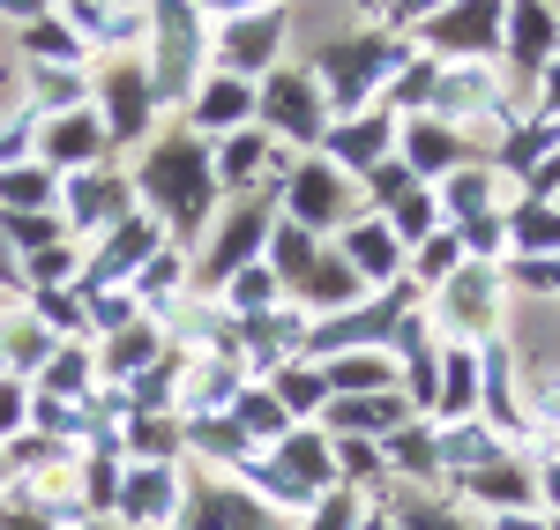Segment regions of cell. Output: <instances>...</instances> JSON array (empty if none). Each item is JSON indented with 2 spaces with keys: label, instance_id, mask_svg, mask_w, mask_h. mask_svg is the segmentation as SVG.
I'll return each instance as SVG.
<instances>
[{
  "label": "cell",
  "instance_id": "1",
  "mask_svg": "<svg viewBox=\"0 0 560 530\" xmlns=\"http://www.w3.org/2000/svg\"><path fill=\"white\" fill-rule=\"evenodd\" d=\"M501 23H509V0H448L441 15L419 23V52L427 60H501Z\"/></svg>",
  "mask_w": 560,
  "mask_h": 530
},
{
  "label": "cell",
  "instance_id": "2",
  "mask_svg": "<svg viewBox=\"0 0 560 530\" xmlns=\"http://www.w3.org/2000/svg\"><path fill=\"white\" fill-rule=\"evenodd\" d=\"M560 60V15L553 0H509V23H501V75L516 97L538 90V75Z\"/></svg>",
  "mask_w": 560,
  "mask_h": 530
},
{
  "label": "cell",
  "instance_id": "3",
  "mask_svg": "<svg viewBox=\"0 0 560 530\" xmlns=\"http://www.w3.org/2000/svg\"><path fill=\"white\" fill-rule=\"evenodd\" d=\"M501 307H509V284H501L486 262H464L427 299V314L448 321V344H486V337H493V321H501Z\"/></svg>",
  "mask_w": 560,
  "mask_h": 530
},
{
  "label": "cell",
  "instance_id": "4",
  "mask_svg": "<svg viewBox=\"0 0 560 530\" xmlns=\"http://www.w3.org/2000/svg\"><path fill=\"white\" fill-rule=\"evenodd\" d=\"M142 187L158 195V210L173 224H195L217 202V173H210V157H202L195 142H165V150L142 165Z\"/></svg>",
  "mask_w": 560,
  "mask_h": 530
},
{
  "label": "cell",
  "instance_id": "5",
  "mask_svg": "<svg viewBox=\"0 0 560 530\" xmlns=\"http://www.w3.org/2000/svg\"><path fill=\"white\" fill-rule=\"evenodd\" d=\"M261 113H269V128L292 134V142H322L329 134V97L314 83V68H277L269 90H261Z\"/></svg>",
  "mask_w": 560,
  "mask_h": 530
},
{
  "label": "cell",
  "instance_id": "6",
  "mask_svg": "<svg viewBox=\"0 0 560 530\" xmlns=\"http://www.w3.org/2000/svg\"><path fill=\"white\" fill-rule=\"evenodd\" d=\"M329 165L337 173H374V165H388L396 157V113L388 105H366V113H351V120H329Z\"/></svg>",
  "mask_w": 560,
  "mask_h": 530
},
{
  "label": "cell",
  "instance_id": "7",
  "mask_svg": "<svg viewBox=\"0 0 560 530\" xmlns=\"http://www.w3.org/2000/svg\"><path fill=\"white\" fill-rule=\"evenodd\" d=\"M411 426V403L404 389H382V397H329L322 403V434L329 441H388Z\"/></svg>",
  "mask_w": 560,
  "mask_h": 530
},
{
  "label": "cell",
  "instance_id": "8",
  "mask_svg": "<svg viewBox=\"0 0 560 530\" xmlns=\"http://www.w3.org/2000/svg\"><path fill=\"white\" fill-rule=\"evenodd\" d=\"M396 157L411 165V179H448L456 165H471L464 128H441L427 113H404V120H396Z\"/></svg>",
  "mask_w": 560,
  "mask_h": 530
},
{
  "label": "cell",
  "instance_id": "9",
  "mask_svg": "<svg viewBox=\"0 0 560 530\" xmlns=\"http://www.w3.org/2000/svg\"><path fill=\"white\" fill-rule=\"evenodd\" d=\"M284 38H292V15H284V8L232 15V23H224V75H240V83H247V68H277Z\"/></svg>",
  "mask_w": 560,
  "mask_h": 530
},
{
  "label": "cell",
  "instance_id": "10",
  "mask_svg": "<svg viewBox=\"0 0 560 530\" xmlns=\"http://www.w3.org/2000/svg\"><path fill=\"white\" fill-rule=\"evenodd\" d=\"M284 210H292L284 224H300V232L337 224V210H345V173H337V165H300L292 187H284Z\"/></svg>",
  "mask_w": 560,
  "mask_h": 530
},
{
  "label": "cell",
  "instance_id": "11",
  "mask_svg": "<svg viewBox=\"0 0 560 530\" xmlns=\"http://www.w3.org/2000/svg\"><path fill=\"white\" fill-rule=\"evenodd\" d=\"M300 299L314 314H351V307H366V299H374V284H366L345 255H337V262H329V255H314V269L300 276Z\"/></svg>",
  "mask_w": 560,
  "mask_h": 530
},
{
  "label": "cell",
  "instance_id": "12",
  "mask_svg": "<svg viewBox=\"0 0 560 530\" xmlns=\"http://www.w3.org/2000/svg\"><path fill=\"white\" fill-rule=\"evenodd\" d=\"M433 411H441V426L478 419V344H448V352H441V374H433Z\"/></svg>",
  "mask_w": 560,
  "mask_h": 530
},
{
  "label": "cell",
  "instance_id": "13",
  "mask_svg": "<svg viewBox=\"0 0 560 530\" xmlns=\"http://www.w3.org/2000/svg\"><path fill=\"white\" fill-rule=\"evenodd\" d=\"M345 262L366 276V284H396V269H404V247H396V232H388L374 210L366 217L345 224Z\"/></svg>",
  "mask_w": 560,
  "mask_h": 530
},
{
  "label": "cell",
  "instance_id": "14",
  "mask_svg": "<svg viewBox=\"0 0 560 530\" xmlns=\"http://www.w3.org/2000/svg\"><path fill=\"white\" fill-rule=\"evenodd\" d=\"M456 493L486 500L493 516H501V508H530V500H538V471H523V463H509V456H493V463H486V471H471Z\"/></svg>",
  "mask_w": 560,
  "mask_h": 530
},
{
  "label": "cell",
  "instance_id": "15",
  "mask_svg": "<svg viewBox=\"0 0 560 530\" xmlns=\"http://www.w3.org/2000/svg\"><path fill=\"white\" fill-rule=\"evenodd\" d=\"M329 397H382L396 389V352H351V358H322Z\"/></svg>",
  "mask_w": 560,
  "mask_h": 530
},
{
  "label": "cell",
  "instance_id": "16",
  "mask_svg": "<svg viewBox=\"0 0 560 530\" xmlns=\"http://www.w3.org/2000/svg\"><path fill=\"white\" fill-rule=\"evenodd\" d=\"M493 187H501L493 165H456V173L441 179V195H433V202H441V217H448V224H471V217L493 210Z\"/></svg>",
  "mask_w": 560,
  "mask_h": 530
},
{
  "label": "cell",
  "instance_id": "17",
  "mask_svg": "<svg viewBox=\"0 0 560 530\" xmlns=\"http://www.w3.org/2000/svg\"><path fill=\"white\" fill-rule=\"evenodd\" d=\"M388 456H396V463H388V471H404V479H411V486H441V434H433V426H419V419H411V426H404V434H388Z\"/></svg>",
  "mask_w": 560,
  "mask_h": 530
},
{
  "label": "cell",
  "instance_id": "18",
  "mask_svg": "<svg viewBox=\"0 0 560 530\" xmlns=\"http://www.w3.org/2000/svg\"><path fill=\"white\" fill-rule=\"evenodd\" d=\"M187 530H277V523H269L240 486H202V493H195V523H187Z\"/></svg>",
  "mask_w": 560,
  "mask_h": 530
},
{
  "label": "cell",
  "instance_id": "19",
  "mask_svg": "<svg viewBox=\"0 0 560 530\" xmlns=\"http://www.w3.org/2000/svg\"><path fill=\"white\" fill-rule=\"evenodd\" d=\"M150 239H158V224H142V217H120L113 224V247L90 262V276H83V292H97V284H113L120 269H142V255H150Z\"/></svg>",
  "mask_w": 560,
  "mask_h": 530
},
{
  "label": "cell",
  "instance_id": "20",
  "mask_svg": "<svg viewBox=\"0 0 560 530\" xmlns=\"http://www.w3.org/2000/svg\"><path fill=\"white\" fill-rule=\"evenodd\" d=\"M261 239H269V217L261 210H240V217H224V232L210 239V276H240L247 255H255Z\"/></svg>",
  "mask_w": 560,
  "mask_h": 530
},
{
  "label": "cell",
  "instance_id": "21",
  "mask_svg": "<svg viewBox=\"0 0 560 530\" xmlns=\"http://www.w3.org/2000/svg\"><path fill=\"white\" fill-rule=\"evenodd\" d=\"M247 113H255V90L240 83V75H210L202 97H195V128H247Z\"/></svg>",
  "mask_w": 560,
  "mask_h": 530
},
{
  "label": "cell",
  "instance_id": "22",
  "mask_svg": "<svg viewBox=\"0 0 560 530\" xmlns=\"http://www.w3.org/2000/svg\"><path fill=\"white\" fill-rule=\"evenodd\" d=\"M382 224L396 232V247H427L433 232H448V217H441V202H433V187H411L404 202H388Z\"/></svg>",
  "mask_w": 560,
  "mask_h": 530
},
{
  "label": "cell",
  "instance_id": "23",
  "mask_svg": "<svg viewBox=\"0 0 560 530\" xmlns=\"http://www.w3.org/2000/svg\"><path fill=\"white\" fill-rule=\"evenodd\" d=\"M120 516L128 523H158V516H173V463H142L120 493Z\"/></svg>",
  "mask_w": 560,
  "mask_h": 530
},
{
  "label": "cell",
  "instance_id": "24",
  "mask_svg": "<svg viewBox=\"0 0 560 530\" xmlns=\"http://www.w3.org/2000/svg\"><path fill=\"white\" fill-rule=\"evenodd\" d=\"M509 255H560V202H516Z\"/></svg>",
  "mask_w": 560,
  "mask_h": 530
},
{
  "label": "cell",
  "instance_id": "25",
  "mask_svg": "<svg viewBox=\"0 0 560 530\" xmlns=\"http://www.w3.org/2000/svg\"><path fill=\"white\" fill-rule=\"evenodd\" d=\"M150 97H158V83L142 75V68H120L113 83H105V120H113V134H142V113H150Z\"/></svg>",
  "mask_w": 560,
  "mask_h": 530
},
{
  "label": "cell",
  "instance_id": "26",
  "mask_svg": "<svg viewBox=\"0 0 560 530\" xmlns=\"http://www.w3.org/2000/svg\"><path fill=\"white\" fill-rule=\"evenodd\" d=\"M284 463H292V479H300L306 493L337 486V448H329V434H292V441H284Z\"/></svg>",
  "mask_w": 560,
  "mask_h": 530
},
{
  "label": "cell",
  "instance_id": "27",
  "mask_svg": "<svg viewBox=\"0 0 560 530\" xmlns=\"http://www.w3.org/2000/svg\"><path fill=\"white\" fill-rule=\"evenodd\" d=\"M261 165H284V157L269 150V134H232V142H224V157H217L210 173H217V187H247Z\"/></svg>",
  "mask_w": 560,
  "mask_h": 530
},
{
  "label": "cell",
  "instance_id": "28",
  "mask_svg": "<svg viewBox=\"0 0 560 530\" xmlns=\"http://www.w3.org/2000/svg\"><path fill=\"white\" fill-rule=\"evenodd\" d=\"M456 269H464V239H456V232H433L427 247H419V276H411V284H419V292H441Z\"/></svg>",
  "mask_w": 560,
  "mask_h": 530
},
{
  "label": "cell",
  "instance_id": "29",
  "mask_svg": "<svg viewBox=\"0 0 560 530\" xmlns=\"http://www.w3.org/2000/svg\"><path fill=\"white\" fill-rule=\"evenodd\" d=\"M277 403L284 411H322L329 403V374L322 366H277Z\"/></svg>",
  "mask_w": 560,
  "mask_h": 530
},
{
  "label": "cell",
  "instance_id": "30",
  "mask_svg": "<svg viewBox=\"0 0 560 530\" xmlns=\"http://www.w3.org/2000/svg\"><path fill=\"white\" fill-rule=\"evenodd\" d=\"M232 403H240V426H247V441H269V434L284 441V434H292V411L269 397V389H247V397H232Z\"/></svg>",
  "mask_w": 560,
  "mask_h": 530
},
{
  "label": "cell",
  "instance_id": "31",
  "mask_svg": "<svg viewBox=\"0 0 560 530\" xmlns=\"http://www.w3.org/2000/svg\"><path fill=\"white\" fill-rule=\"evenodd\" d=\"M509 284L523 299H560V255H509Z\"/></svg>",
  "mask_w": 560,
  "mask_h": 530
},
{
  "label": "cell",
  "instance_id": "32",
  "mask_svg": "<svg viewBox=\"0 0 560 530\" xmlns=\"http://www.w3.org/2000/svg\"><path fill=\"white\" fill-rule=\"evenodd\" d=\"M90 150H97V113L60 120V128H52V142H45V157H52V165H75V157H90Z\"/></svg>",
  "mask_w": 560,
  "mask_h": 530
},
{
  "label": "cell",
  "instance_id": "33",
  "mask_svg": "<svg viewBox=\"0 0 560 530\" xmlns=\"http://www.w3.org/2000/svg\"><path fill=\"white\" fill-rule=\"evenodd\" d=\"M388 508H396V530H464L456 508H433V500H411V493L388 486Z\"/></svg>",
  "mask_w": 560,
  "mask_h": 530
},
{
  "label": "cell",
  "instance_id": "34",
  "mask_svg": "<svg viewBox=\"0 0 560 530\" xmlns=\"http://www.w3.org/2000/svg\"><path fill=\"white\" fill-rule=\"evenodd\" d=\"M31 60H52V68H75L83 60V45L68 23H31Z\"/></svg>",
  "mask_w": 560,
  "mask_h": 530
},
{
  "label": "cell",
  "instance_id": "35",
  "mask_svg": "<svg viewBox=\"0 0 560 530\" xmlns=\"http://www.w3.org/2000/svg\"><path fill=\"white\" fill-rule=\"evenodd\" d=\"M351 523H359V493L329 486L322 500H314V523H306V530H351Z\"/></svg>",
  "mask_w": 560,
  "mask_h": 530
},
{
  "label": "cell",
  "instance_id": "36",
  "mask_svg": "<svg viewBox=\"0 0 560 530\" xmlns=\"http://www.w3.org/2000/svg\"><path fill=\"white\" fill-rule=\"evenodd\" d=\"M269 299H277V269H240L232 276V307L240 314H261Z\"/></svg>",
  "mask_w": 560,
  "mask_h": 530
},
{
  "label": "cell",
  "instance_id": "37",
  "mask_svg": "<svg viewBox=\"0 0 560 530\" xmlns=\"http://www.w3.org/2000/svg\"><path fill=\"white\" fill-rule=\"evenodd\" d=\"M173 284H179V255H158V262L135 269V292H142V299H165Z\"/></svg>",
  "mask_w": 560,
  "mask_h": 530
},
{
  "label": "cell",
  "instance_id": "38",
  "mask_svg": "<svg viewBox=\"0 0 560 530\" xmlns=\"http://www.w3.org/2000/svg\"><path fill=\"white\" fill-rule=\"evenodd\" d=\"M0 195H8V202H38V210H45V195H52V173H8V179H0Z\"/></svg>",
  "mask_w": 560,
  "mask_h": 530
},
{
  "label": "cell",
  "instance_id": "39",
  "mask_svg": "<svg viewBox=\"0 0 560 530\" xmlns=\"http://www.w3.org/2000/svg\"><path fill=\"white\" fill-rule=\"evenodd\" d=\"M530 113H538V120H560V60L538 75V90H530Z\"/></svg>",
  "mask_w": 560,
  "mask_h": 530
},
{
  "label": "cell",
  "instance_id": "40",
  "mask_svg": "<svg viewBox=\"0 0 560 530\" xmlns=\"http://www.w3.org/2000/svg\"><path fill=\"white\" fill-rule=\"evenodd\" d=\"M441 8H448V0H396V8H388V23H396V31H419V23L441 15Z\"/></svg>",
  "mask_w": 560,
  "mask_h": 530
},
{
  "label": "cell",
  "instance_id": "41",
  "mask_svg": "<svg viewBox=\"0 0 560 530\" xmlns=\"http://www.w3.org/2000/svg\"><path fill=\"white\" fill-rule=\"evenodd\" d=\"M52 232H60V224H45V217H8V239H15V247H45Z\"/></svg>",
  "mask_w": 560,
  "mask_h": 530
},
{
  "label": "cell",
  "instance_id": "42",
  "mask_svg": "<svg viewBox=\"0 0 560 530\" xmlns=\"http://www.w3.org/2000/svg\"><path fill=\"white\" fill-rule=\"evenodd\" d=\"M486 530H546L538 508H501V516H486Z\"/></svg>",
  "mask_w": 560,
  "mask_h": 530
},
{
  "label": "cell",
  "instance_id": "43",
  "mask_svg": "<svg viewBox=\"0 0 560 530\" xmlns=\"http://www.w3.org/2000/svg\"><path fill=\"white\" fill-rule=\"evenodd\" d=\"M90 500H120V471H113L105 456L90 463Z\"/></svg>",
  "mask_w": 560,
  "mask_h": 530
},
{
  "label": "cell",
  "instance_id": "44",
  "mask_svg": "<svg viewBox=\"0 0 560 530\" xmlns=\"http://www.w3.org/2000/svg\"><path fill=\"white\" fill-rule=\"evenodd\" d=\"M150 344H158V337H142V329H128V337H120V352H113V358H120V366H135V358H150Z\"/></svg>",
  "mask_w": 560,
  "mask_h": 530
},
{
  "label": "cell",
  "instance_id": "45",
  "mask_svg": "<svg viewBox=\"0 0 560 530\" xmlns=\"http://www.w3.org/2000/svg\"><path fill=\"white\" fill-rule=\"evenodd\" d=\"M538 493H546V508L560 516V456H553V463H538Z\"/></svg>",
  "mask_w": 560,
  "mask_h": 530
},
{
  "label": "cell",
  "instance_id": "46",
  "mask_svg": "<svg viewBox=\"0 0 560 530\" xmlns=\"http://www.w3.org/2000/svg\"><path fill=\"white\" fill-rule=\"evenodd\" d=\"M187 8H195V15H202V8H224V15H255V8H269V0H187Z\"/></svg>",
  "mask_w": 560,
  "mask_h": 530
},
{
  "label": "cell",
  "instance_id": "47",
  "mask_svg": "<svg viewBox=\"0 0 560 530\" xmlns=\"http://www.w3.org/2000/svg\"><path fill=\"white\" fill-rule=\"evenodd\" d=\"M351 530H396V508H366V516H359Z\"/></svg>",
  "mask_w": 560,
  "mask_h": 530
},
{
  "label": "cell",
  "instance_id": "48",
  "mask_svg": "<svg viewBox=\"0 0 560 530\" xmlns=\"http://www.w3.org/2000/svg\"><path fill=\"white\" fill-rule=\"evenodd\" d=\"M15 411H23V397H15V389H8V381H0V434H8V426H15Z\"/></svg>",
  "mask_w": 560,
  "mask_h": 530
},
{
  "label": "cell",
  "instance_id": "49",
  "mask_svg": "<svg viewBox=\"0 0 560 530\" xmlns=\"http://www.w3.org/2000/svg\"><path fill=\"white\" fill-rule=\"evenodd\" d=\"M0 8H15V15H38L45 0H0Z\"/></svg>",
  "mask_w": 560,
  "mask_h": 530
},
{
  "label": "cell",
  "instance_id": "50",
  "mask_svg": "<svg viewBox=\"0 0 560 530\" xmlns=\"http://www.w3.org/2000/svg\"><path fill=\"white\" fill-rule=\"evenodd\" d=\"M546 530H560V516H546Z\"/></svg>",
  "mask_w": 560,
  "mask_h": 530
}]
</instances>
